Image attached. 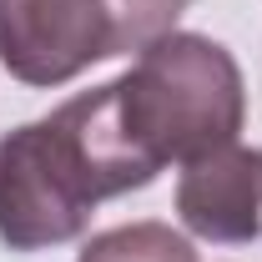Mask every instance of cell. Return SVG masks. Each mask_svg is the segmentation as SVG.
<instances>
[{"instance_id":"5","label":"cell","mask_w":262,"mask_h":262,"mask_svg":"<svg viewBox=\"0 0 262 262\" xmlns=\"http://www.w3.org/2000/svg\"><path fill=\"white\" fill-rule=\"evenodd\" d=\"M81 262H196V252L187 237H177L162 222H131L91 237Z\"/></svg>"},{"instance_id":"3","label":"cell","mask_w":262,"mask_h":262,"mask_svg":"<svg viewBox=\"0 0 262 262\" xmlns=\"http://www.w3.org/2000/svg\"><path fill=\"white\" fill-rule=\"evenodd\" d=\"M196 0H0V66L26 86H61L86 66L146 51Z\"/></svg>"},{"instance_id":"1","label":"cell","mask_w":262,"mask_h":262,"mask_svg":"<svg viewBox=\"0 0 262 262\" xmlns=\"http://www.w3.org/2000/svg\"><path fill=\"white\" fill-rule=\"evenodd\" d=\"M157 171L116 131L111 81L0 141V242L40 252L81 237L106 196L146 187Z\"/></svg>"},{"instance_id":"2","label":"cell","mask_w":262,"mask_h":262,"mask_svg":"<svg viewBox=\"0 0 262 262\" xmlns=\"http://www.w3.org/2000/svg\"><path fill=\"white\" fill-rule=\"evenodd\" d=\"M116 131L151 171L196 162L242 131V71L227 46L192 31H166L141 51L126 76L111 81Z\"/></svg>"},{"instance_id":"4","label":"cell","mask_w":262,"mask_h":262,"mask_svg":"<svg viewBox=\"0 0 262 262\" xmlns=\"http://www.w3.org/2000/svg\"><path fill=\"white\" fill-rule=\"evenodd\" d=\"M177 217L207 242H257L262 232V151L217 146L187 162L177 182Z\"/></svg>"}]
</instances>
